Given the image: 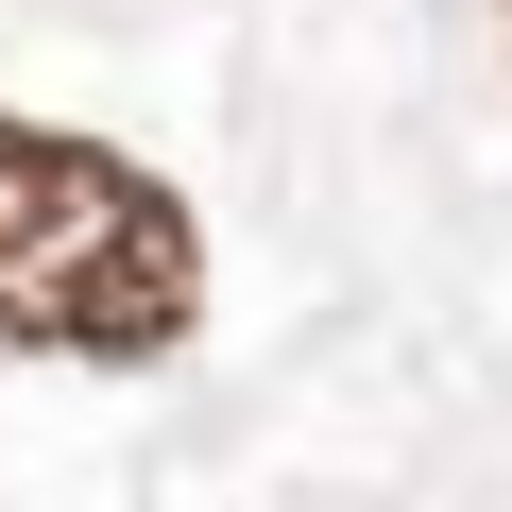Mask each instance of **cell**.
<instances>
[{"instance_id": "1", "label": "cell", "mask_w": 512, "mask_h": 512, "mask_svg": "<svg viewBox=\"0 0 512 512\" xmlns=\"http://www.w3.org/2000/svg\"><path fill=\"white\" fill-rule=\"evenodd\" d=\"M205 325V239L188 205L52 120H0V342L35 359H171Z\"/></svg>"}]
</instances>
